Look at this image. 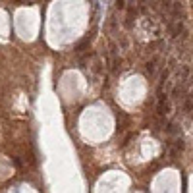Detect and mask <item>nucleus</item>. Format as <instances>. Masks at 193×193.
Here are the masks:
<instances>
[{
	"label": "nucleus",
	"instance_id": "nucleus-1",
	"mask_svg": "<svg viewBox=\"0 0 193 193\" xmlns=\"http://www.w3.org/2000/svg\"><path fill=\"white\" fill-rule=\"evenodd\" d=\"M187 74H189V70L185 68V66H184V68H180V70H178V77H180V81H185Z\"/></svg>",
	"mask_w": 193,
	"mask_h": 193
},
{
	"label": "nucleus",
	"instance_id": "nucleus-2",
	"mask_svg": "<svg viewBox=\"0 0 193 193\" xmlns=\"http://www.w3.org/2000/svg\"><path fill=\"white\" fill-rule=\"evenodd\" d=\"M116 8H118V10H124L126 8V0H116Z\"/></svg>",
	"mask_w": 193,
	"mask_h": 193
},
{
	"label": "nucleus",
	"instance_id": "nucleus-3",
	"mask_svg": "<svg viewBox=\"0 0 193 193\" xmlns=\"http://www.w3.org/2000/svg\"><path fill=\"white\" fill-rule=\"evenodd\" d=\"M147 74H155V62H149L147 64Z\"/></svg>",
	"mask_w": 193,
	"mask_h": 193
},
{
	"label": "nucleus",
	"instance_id": "nucleus-4",
	"mask_svg": "<svg viewBox=\"0 0 193 193\" xmlns=\"http://www.w3.org/2000/svg\"><path fill=\"white\" fill-rule=\"evenodd\" d=\"M182 149H184V141L178 139V141H176V151H182Z\"/></svg>",
	"mask_w": 193,
	"mask_h": 193
}]
</instances>
